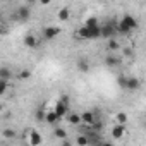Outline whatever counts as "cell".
Returning a JSON list of instances; mask_svg holds the SVG:
<instances>
[{
    "label": "cell",
    "instance_id": "obj_22",
    "mask_svg": "<svg viewBox=\"0 0 146 146\" xmlns=\"http://www.w3.org/2000/svg\"><path fill=\"white\" fill-rule=\"evenodd\" d=\"M78 144H81V146H86V144H90V139H88L86 136H79V137H78Z\"/></svg>",
    "mask_w": 146,
    "mask_h": 146
},
{
    "label": "cell",
    "instance_id": "obj_21",
    "mask_svg": "<svg viewBox=\"0 0 146 146\" xmlns=\"http://www.w3.org/2000/svg\"><path fill=\"white\" fill-rule=\"evenodd\" d=\"M31 78V70H21L19 72V79H29Z\"/></svg>",
    "mask_w": 146,
    "mask_h": 146
},
{
    "label": "cell",
    "instance_id": "obj_24",
    "mask_svg": "<svg viewBox=\"0 0 146 146\" xmlns=\"http://www.w3.org/2000/svg\"><path fill=\"white\" fill-rule=\"evenodd\" d=\"M4 136H5V137H11V139H12V137L16 136V132H14L12 129H5V131H4Z\"/></svg>",
    "mask_w": 146,
    "mask_h": 146
},
{
    "label": "cell",
    "instance_id": "obj_11",
    "mask_svg": "<svg viewBox=\"0 0 146 146\" xmlns=\"http://www.w3.org/2000/svg\"><path fill=\"white\" fill-rule=\"evenodd\" d=\"M41 136H40V132H35V131H31L29 132V144H33V146H36V144H41Z\"/></svg>",
    "mask_w": 146,
    "mask_h": 146
},
{
    "label": "cell",
    "instance_id": "obj_6",
    "mask_svg": "<svg viewBox=\"0 0 146 146\" xmlns=\"http://www.w3.org/2000/svg\"><path fill=\"white\" fill-rule=\"evenodd\" d=\"M29 17H31V9H29L28 5H24V7H19V9H17V19H19L21 23H26Z\"/></svg>",
    "mask_w": 146,
    "mask_h": 146
},
{
    "label": "cell",
    "instance_id": "obj_2",
    "mask_svg": "<svg viewBox=\"0 0 146 146\" xmlns=\"http://www.w3.org/2000/svg\"><path fill=\"white\" fill-rule=\"evenodd\" d=\"M84 26L90 33V40H98L100 38V23H98L96 17H88Z\"/></svg>",
    "mask_w": 146,
    "mask_h": 146
},
{
    "label": "cell",
    "instance_id": "obj_7",
    "mask_svg": "<svg viewBox=\"0 0 146 146\" xmlns=\"http://www.w3.org/2000/svg\"><path fill=\"white\" fill-rule=\"evenodd\" d=\"M139 86H141V83L137 78H125V90L136 91V90H139Z\"/></svg>",
    "mask_w": 146,
    "mask_h": 146
},
{
    "label": "cell",
    "instance_id": "obj_27",
    "mask_svg": "<svg viewBox=\"0 0 146 146\" xmlns=\"http://www.w3.org/2000/svg\"><path fill=\"white\" fill-rule=\"evenodd\" d=\"M108 46H110L112 50H115V48H119V43H117V41H110V45H108Z\"/></svg>",
    "mask_w": 146,
    "mask_h": 146
},
{
    "label": "cell",
    "instance_id": "obj_29",
    "mask_svg": "<svg viewBox=\"0 0 146 146\" xmlns=\"http://www.w3.org/2000/svg\"><path fill=\"white\" fill-rule=\"evenodd\" d=\"M28 2H29V4H33V2H35V0H28Z\"/></svg>",
    "mask_w": 146,
    "mask_h": 146
},
{
    "label": "cell",
    "instance_id": "obj_1",
    "mask_svg": "<svg viewBox=\"0 0 146 146\" xmlns=\"http://www.w3.org/2000/svg\"><path fill=\"white\" fill-rule=\"evenodd\" d=\"M137 28V21L136 17H132L131 14H125L119 23H115V31L117 35H129L132 29Z\"/></svg>",
    "mask_w": 146,
    "mask_h": 146
},
{
    "label": "cell",
    "instance_id": "obj_10",
    "mask_svg": "<svg viewBox=\"0 0 146 146\" xmlns=\"http://www.w3.org/2000/svg\"><path fill=\"white\" fill-rule=\"evenodd\" d=\"M124 131H125L124 124H117V125L112 129V136H113L115 139H119V137H122V136H124Z\"/></svg>",
    "mask_w": 146,
    "mask_h": 146
},
{
    "label": "cell",
    "instance_id": "obj_12",
    "mask_svg": "<svg viewBox=\"0 0 146 146\" xmlns=\"http://www.w3.org/2000/svg\"><path fill=\"white\" fill-rule=\"evenodd\" d=\"M11 78H12V70H11L9 67H0V79L9 81Z\"/></svg>",
    "mask_w": 146,
    "mask_h": 146
},
{
    "label": "cell",
    "instance_id": "obj_20",
    "mask_svg": "<svg viewBox=\"0 0 146 146\" xmlns=\"http://www.w3.org/2000/svg\"><path fill=\"white\" fill-rule=\"evenodd\" d=\"M55 136H57V137H60V139H64V137L67 136V132H65L62 127H57V129H55Z\"/></svg>",
    "mask_w": 146,
    "mask_h": 146
},
{
    "label": "cell",
    "instance_id": "obj_23",
    "mask_svg": "<svg viewBox=\"0 0 146 146\" xmlns=\"http://www.w3.org/2000/svg\"><path fill=\"white\" fill-rule=\"evenodd\" d=\"M117 120H119V124H125L127 122V115L120 112V113H117Z\"/></svg>",
    "mask_w": 146,
    "mask_h": 146
},
{
    "label": "cell",
    "instance_id": "obj_13",
    "mask_svg": "<svg viewBox=\"0 0 146 146\" xmlns=\"http://www.w3.org/2000/svg\"><path fill=\"white\" fill-rule=\"evenodd\" d=\"M76 38H79V40H90V33H88L86 26H83V28H79L76 31Z\"/></svg>",
    "mask_w": 146,
    "mask_h": 146
},
{
    "label": "cell",
    "instance_id": "obj_15",
    "mask_svg": "<svg viewBox=\"0 0 146 146\" xmlns=\"http://www.w3.org/2000/svg\"><path fill=\"white\" fill-rule=\"evenodd\" d=\"M65 117H67V120H69L72 125H78V124L81 122V115H78V113H67Z\"/></svg>",
    "mask_w": 146,
    "mask_h": 146
},
{
    "label": "cell",
    "instance_id": "obj_8",
    "mask_svg": "<svg viewBox=\"0 0 146 146\" xmlns=\"http://www.w3.org/2000/svg\"><path fill=\"white\" fill-rule=\"evenodd\" d=\"M23 43H24V46H26V48H29V50H35V48L38 46L36 36H33V35H26V36H24V40H23Z\"/></svg>",
    "mask_w": 146,
    "mask_h": 146
},
{
    "label": "cell",
    "instance_id": "obj_16",
    "mask_svg": "<svg viewBox=\"0 0 146 146\" xmlns=\"http://www.w3.org/2000/svg\"><path fill=\"white\" fill-rule=\"evenodd\" d=\"M69 17H70V11L67 7H64V9L58 11V19L60 21H69Z\"/></svg>",
    "mask_w": 146,
    "mask_h": 146
},
{
    "label": "cell",
    "instance_id": "obj_14",
    "mask_svg": "<svg viewBox=\"0 0 146 146\" xmlns=\"http://www.w3.org/2000/svg\"><path fill=\"white\" fill-rule=\"evenodd\" d=\"M45 122H48V124H57L58 122V117H57V113L52 110V112H46L45 113Z\"/></svg>",
    "mask_w": 146,
    "mask_h": 146
},
{
    "label": "cell",
    "instance_id": "obj_3",
    "mask_svg": "<svg viewBox=\"0 0 146 146\" xmlns=\"http://www.w3.org/2000/svg\"><path fill=\"white\" fill-rule=\"evenodd\" d=\"M53 112L57 113L58 120L65 119V115L69 113V96H62V98H60V100L57 102V105H55Z\"/></svg>",
    "mask_w": 146,
    "mask_h": 146
},
{
    "label": "cell",
    "instance_id": "obj_5",
    "mask_svg": "<svg viewBox=\"0 0 146 146\" xmlns=\"http://www.w3.org/2000/svg\"><path fill=\"white\" fill-rule=\"evenodd\" d=\"M60 31L62 29L58 26H48V28L43 29V36H45V40H53V38H57L60 35Z\"/></svg>",
    "mask_w": 146,
    "mask_h": 146
},
{
    "label": "cell",
    "instance_id": "obj_17",
    "mask_svg": "<svg viewBox=\"0 0 146 146\" xmlns=\"http://www.w3.org/2000/svg\"><path fill=\"white\" fill-rule=\"evenodd\" d=\"M78 69H79L81 72H88V70H90V64H88L86 60H79V62H78Z\"/></svg>",
    "mask_w": 146,
    "mask_h": 146
},
{
    "label": "cell",
    "instance_id": "obj_30",
    "mask_svg": "<svg viewBox=\"0 0 146 146\" xmlns=\"http://www.w3.org/2000/svg\"><path fill=\"white\" fill-rule=\"evenodd\" d=\"M0 110H2V103H0Z\"/></svg>",
    "mask_w": 146,
    "mask_h": 146
},
{
    "label": "cell",
    "instance_id": "obj_25",
    "mask_svg": "<svg viewBox=\"0 0 146 146\" xmlns=\"http://www.w3.org/2000/svg\"><path fill=\"white\" fill-rule=\"evenodd\" d=\"M119 86H120L122 90H125V76H120V78H119Z\"/></svg>",
    "mask_w": 146,
    "mask_h": 146
},
{
    "label": "cell",
    "instance_id": "obj_28",
    "mask_svg": "<svg viewBox=\"0 0 146 146\" xmlns=\"http://www.w3.org/2000/svg\"><path fill=\"white\" fill-rule=\"evenodd\" d=\"M50 2H52V0H40V4H41V5H48Z\"/></svg>",
    "mask_w": 146,
    "mask_h": 146
},
{
    "label": "cell",
    "instance_id": "obj_19",
    "mask_svg": "<svg viewBox=\"0 0 146 146\" xmlns=\"http://www.w3.org/2000/svg\"><path fill=\"white\" fill-rule=\"evenodd\" d=\"M9 90V81H5V79H0V96H2L5 91Z\"/></svg>",
    "mask_w": 146,
    "mask_h": 146
},
{
    "label": "cell",
    "instance_id": "obj_4",
    "mask_svg": "<svg viewBox=\"0 0 146 146\" xmlns=\"http://www.w3.org/2000/svg\"><path fill=\"white\" fill-rule=\"evenodd\" d=\"M117 35L115 31V23L110 21V23H105L103 26H100V38H113Z\"/></svg>",
    "mask_w": 146,
    "mask_h": 146
},
{
    "label": "cell",
    "instance_id": "obj_9",
    "mask_svg": "<svg viewBox=\"0 0 146 146\" xmlns=\"http://www.w3.org/2000/svg\"><path fill=\"white\" fill-rule=\"evenodd\" d=\"M95 120H96V119H95V113H93V112H84V113H81V122H84L86 125H91Z\"/></svg>",
    "mask_w": 146,
    "mask_h": 146
},
{
    "label": "cell",
    "instance_id": "obj_26",
    "mask_svg": "<svg viewBox=\"0 0 146 146\" xmlns=\"http://www.w3.org/2000/svg\"><path fill=\"white\" fill-rule=\"evenodd\" d=\"M36 119H38V120H45V112H43V110H38V112H36Z\"/></svg>",
    "mask_w": 146,
    "mask_h": 146
},
{
    "label": "cell",
    "instance_id": "obj_18",
    "mask_svg": "<svg viewBox=\"0 0 146 146\" xmlns=\"http://www.w3.org/2000/svg\"><path fill=\"white\" fill-rule=\"evenodd\" d=\"M105 64H107L108 67H115V65L119 64V58H117V57H107V58H105Z\"/></svg>",
    "mask_w": 146,
    "mask_h": 146
}]
</instances>
